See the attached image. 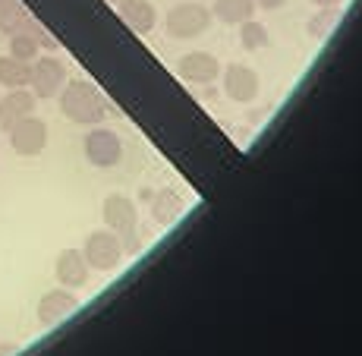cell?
<instances>
[{
  "label": "cell",
  "instance_id": "cell-1",
  "mask_svg": "<svg viewBox=\"0 0 362 356\" xmlns=\"http://www.w3.org/2000/svg\"><path fill=\"white\" fill-rule=\"evenodd\" d=\"M57 98H60V114L66 120L79 123V127H98L107 117V101L86 79H66V86L60 88Z\"/></svg>",
  "mask_w": 362,
  "mask_h": 356
},
{
  "label": "cell",
  "instance_id": "cell-2",
  "mask_svg": "<svg viewBox=\"0 0 362 356\" xmlns=\"http://www.w3.org/2000/svg\"><path fill=\"white\" fill-rule=\"evenodd\" d=\"M101 218L107 230H114L123 243V253H136L139 249V236H136V224H139V212L127 195H107L101 205Z\"/></svg>",
  "mask_w": 362,
  "mask_h": 356
},
{
  "label": "cell",
  "instance_id": "cell-3",
  "mask_svg": "<svg viewBox=\"0 0 362 356\" xmlns=\"http://www.w3.org/2000/svg\"><path fill=\"white\" fill-rule=\"evenodd\" d=\"M211 10H208L205 4H192V0H186V4H177L167 10V19H164V29L170 38H199V35L208 32V25H211Z\"/></svg>",
  "mask_w": 362,
  "mask_h": 356
},
{
  "label": "cell",
  "instance_id": "cell-4",
  "mask_svg": "<svg viewBox=\"0 0 362 356\" xmlns=\"http://www.w3.org/2000/svg\"><path fill=\"white\" fill-rule=\"evenodd\" d=\"M88 268L95 271H114L123 262V243L114 230H92L86 236V246H82Z\"/></svg>",
  "mask_w": 362,
  "mask_h": 356
},
{
  "label": "cell",
  "instance_id": "cell-5",
  "mask_svg": "<svg viewBox=\"0 0 362 356\" xmlns=\"http://www.w3.org/2000/svg\"><path fill=\"white\" fill-rule=\"evenodd\" d=\"M66 86V67L57 57H35L32 60V73H29V88L35 98H57L60 88Z\"/></svg>",
  "mask_w": 362,
  "mask_h": 356
},
{
  "label": "cell",
  "instance_id": "cell-6",
  "mask_svg": "<svg viewBox=\"0 0 362 356\" xmlns=\"http://www.w3.org/2000/svg\"><path fill=\"white\" fill-rule=\"evenodd\" d=\"M6 136H10V149L23 158H35L47 149V123L38 120L35 114L13 123V127L6 130Z\"/></svg>",
  "mask_w": 362,
  "mask_h": 356
},
{
  "label": "cell",
  "instance_id": "cell-7",
  "mask_svg": "<svg viewBox=\"0 0 362 356\" xmlns=\"http://www.w3.org/2000/svg\"><path fill=\"white\" fill-rule=\"evenodd\" d=\"M86 158L92 161L95 167H114L117 161L123 158V142L114 130H92L86 136Z\"/></svg>",
  "mask_w": 362,
  "mask_h": 356
},
{
  "label": "cell",
  "instance_id": "cell-8",
  "mask_svg": "<svg viewBox=\"0 0 362 356\" xmlns=\"http://www.w3.org/2000/svg\"><path fill=\"white\" fill-rule=\"evenodd\" d=\"M177 73H180V79L189 82V86H211V82L221 76V64L214 54L192 51V54H183V57H180Z\"/></svg>",
  "mask_w": 362,
  "mask_h": 356
},
{
  "label": "cell",
  "instance_id": "cell-9",
  "mask_svg": "<svg viewBox=\"0 0 362 356\" xmlns=\"http://www.w3.org/2000/svg\"><path fill=\"white\" fill-rule=\"evenodd\" d=\"M224 73V95L230 98L236 104H249L255 101V95H259V73L243 64H230L227 69H221Z\"/></svg>",
  "mask_w": 362,
  "mask_h": 356
},
{
  "label": "cell",
  "instance_id": "cell-10",
  "mask_svg": "<svg viewBox=\"0 0 362 356\" xmlns=\"http://www.w3.org/2000/svg\"><path fill=\"white\" fill-rule=\"evenodd\" d=\"M88 271H92V268H88L82 249H64V253L57 255V262H54V275H57L60 287H66V290L86 287Z\"/></svg>",
  "mask_w": 362,
  "mask_h": 356
},
{
  "label": "cell",
  "instance_id": "cell-11",
  "mask_svg": "<svg viewBox=\"0 0 362 356\" xmlns=\"http://www.w3.org/2000/svg\"><path fill=\"white\" fill-rule=\"evenodd\" d=\"M35 104H38V98L32 95V88H6V95L0 98V130L6 132L23 117H32Z\"/></svg>",
  "mask_w": 362,
  "mask_h": 356
},
{
  "label": "cell",
  "instance_id": "cell-12",
  "mask_svg": "<svg viewBox=\"0 0 362 356\" xmlns=\"http://www.w3.org/2000/svg\"><path fill=\"white\" fill-rule=\"evenodd\" d=\"M76 309H79V299H76L66 287L51 290V293H45V297H41V303H38V322L41 325H57V322H64L69 312H76Z\"/></svg>",
  "mask_w": 362,
  "mask_h": 356
},
{
  "label": "cell",
  "instance_id": "cell-13",
  "mask_svg": "<svg viewBox=\"0 0 362 356\" xmlns=\"http://www.w3.org/2000/svg\"><path fill=\"white\" fill-rule=\"evenodd\" d=\"M117 6H120L123 23H127L132 32L148 35L158 25V10L151 0H123V4H117Z\"/></svg>",
  "mask_w": 362,
  "mask_h": 356
},
{
  "label": "cell",
  "instance_id": "cell-14",
  "mask_svg": "<svg viewBox=\"0 0 362 356\" xmlns=\"http://www.w3.org/2000/svg\"><path fill=\"white\" fill-rule=\"evenodd\" d=\"M255 0H214L211 6V16H218V23L224 25H240L246 19L255 16Z\"/></svg>",
  "mask_w": 362,
  "mask_h": 356
},
{
  "label": "cell",
  "instance_id": "cell-15",
  "mask_svg": "<svg viewBox=\"0 0 362 356\" xmlns=\"http://www.w3.org/2000/svg\"><path fill=\"white\" fill-rule=\"evenodd\" d=\"M29 73L32 64H25V60L13 57V54L0 57V86L4 88H29Z\"/></svg>",
  "mask_w": 362,
  "mask_h": 356
},
{
  "label": "cell",
  "instance_id": "cell-16",
  "mask_svg": "<svg viewBox=\"0 0 362 356\" xmlns=\"http://www.w3.org/2000/svg\"><path fill=\"white\" fill-rule=\"evenodd\" d=\"M32 16L25 13V6L19 0H0V32L13 35V32H23L29 29Z\"/></svg>",
  "mask_w": 362,
  "mask_h": 356
},
{
  "label": "cell",
  "instance_id": "cell-17",
  "mask_svg": "<svg viewBox=\"0 0 362 356\" xmlns=\"http://www.w3.org/2000/svg\"><path fill=\"white\" fill-rule=\"evenodd\" d=\"M35 25H38V23L32 19L29 29L10 35V54H13V57H19V60H25V64H32V60L41 54V45H38V38H35Z\"/></svg>",
  "mask_w": 362,
  "mask_h": 356
},
{
  "label": "cell",
  "instance_id": "cell-18",
  "mask_svg": "<svg viewBox=\"0 0 362 356\" xmlns=\"http://www.w3.org/2000/svg\"><path fill=\"white\" fill-rule=\"evenodd\" d=\"M151 214H155L161 224H170V221H177L180 214H183V202H180L177 193H158L155 199H151Z\"/></svg>",
  "mask_w": 362,
  "mask_h": 356
},
{
  "label": "cell",
  "instance_id": "cell-19",
  "mask_svg": "<svg viewBox=\"0 0 362 356\" xmlns=\"http://www.w3.org/2000/svg\"><path fill=\"white\" fill-rule=\"evenodd\" d=\"M240 45H243V51H262V47L271 45V35L262 23L246 19V23H240Z\"/></svg>",
  "mask_w": 362,
  "mask_h": 356
},
{
  "label": "cell",
  "instance_id": "cell-20",
  "mask_svg": "<svg viewBox=\"0 0 362 356\" xmlns=\"http://www.w3.org/2000/svg\"><path fill=\"white\" fill-rule=\"evenodd\" d=\"M284 4H287V0H255V6H259V10H281Z\"/></svg>",
  "mask_w": 362,
  "mask_h": 356
},
{
  "label": "cell",
  "instance_id": "cell-21",
  "mask_svg": "<svg viewBox=\"0 0 362 356\" xmlns=\"http://www.w3.org/2000/svg\"><path fill=\"white\" fill-rule=\"evenodd\" d=\"M315 4H318V6H337L340 0H315Z\"/></svg>",
  "mask_w": 362,
  "mask_h": 356
},
{
  "label": "cell",
  "instance_id": "cell-22",
  "mask_svg": "<svg viewBox=\"0 0 362 356\" xmlns=\"http://www.w3.org/2000/svg\"><path fill=\"white\" fill-rule=\"evenodd\" d=\"M6 353H13V347H0V356H6Z\"/></svg>",
  "mask_w": 362,
  "mask_h": 356
},
{
  "label": "cell",
  "instance_id": "cell-23",
  "mask_svg": "<svg viewBox=\"0 0 362 356\" xmlns=\"http://www.w3.org/2000/svg\"><path fill=\"white\" fill-rule=\"evenodd\" d=\"M114 4H123V0H114Z\"/></svg>",
  "mask_w": 362,
  "mask_h": 356
}]
</instances>
